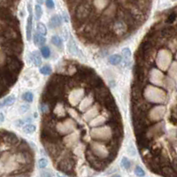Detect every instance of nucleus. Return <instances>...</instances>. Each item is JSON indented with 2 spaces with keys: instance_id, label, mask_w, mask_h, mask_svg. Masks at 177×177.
<instances>
[{
  "instance_id": "f257e3e1",
  "label": "nucleus",
  "mask_w": 177,
  "mask_h": 177,
  "mask_svg": "<svg viewBox=\"0 0 177 177\" xmlns=\"http://www.w3.org/2000/svg\"><path fill=\"white\" fill-rule=\"evenodd\" d=\"M75 166V160L70 154L65 155L63 158H60L59 161L57 164V168L64 174L71 175L74 171V167Z\"/></svg>"
},
{
  "instance_id": "f03ea898",
  "label": "nucleus",
  "mask_w": 177,
  "mask_h": 177,
  "mask_svg": "<svg viewBox=\"0 0 177 177\" xmlns=\"http://www.w3.org/2000/svg\"><path fill=\"white\" fill-rule=\"evenodd\" d=\"M144 96L150 102H163L165 93L158 88L148 86L144 90Z\"/></svg>"
},
{
  "instance_id": "7ed1b4c3",
  "label": "nucleus",
  "mask_w": 177,
  "mask_h": 177,
  "mask_svg": "<svg viewBox=\"0 0 177 177\" xmlns=\"http://www.w3.org/2000/svg\"><path fill=\"white\" fill-rule=\"evenodd\" d=\"M86 159L90 165L94 167L96 170H103L109 164V161H107L106 159H99L90 149L86 152Z\"/></svg>"
},
{
  "instance_id": "20e7f679",
  "label": "nucleus",
  "mask_w": 177,
  "mask_h": 177,
  "mask_svg": "<svg viewBox=\"0 0 177 177\" xmlns=\"http://www.w3.org/2000/svg\"><path fill=\"white\" fill-rule=\"evenodd\" d=\"M91 10H92L91 5L88 2H82L81 4L78 5V6L75 9L74 12L75 19L78 21H84L90 16V14L91 13Z\"/></svg>"
},
{
  "instance_id": "39448f33",
  "label": "nucleus",
  "mask_w": 177,
  "mask_h": 177,
  "mask_svg": "<svg viewBox=\"0 0 177 177\" xmlns=\"http://www.w3.org/2000/svg\"><path fill=\"white\" fill-rule=\"evenodd\" d=\"M91 136L93 138L97 140H102V141H107L111 139L113 136V129L109 127H105V128H98V129H94L91 131Z\"/></svg>"
},
{
  "instance_id": "423d86ee",
  "label": "nucleus",
  "mask_w": 177,
  "mask_h": 177,
  "mask_svg": "<svg viewBox=\"0 0 177 177\" xmlns=\"http://www.w3.org/2000/svg\"><path fill=\"white\" fill-rule=\"evenodd\" d=\"M90 151L93 152V153L98 157L99 159H108V156H109V150L108 148H106V146L104 143H93L90 145ZM108 161V160H107ZM110 163V162H109Z\"/></svg>"
},
{
  "instance_id": "0eeeda50",
  "label": "nucleus",
  "mask_w": 177,
  "mask_h": 177,
  "mask_svg": "<svg viewBox=\"0 0 177 177\" xmlns=\"http://www.w3.org/2000/svg\"><path fill=\"white\" fill-rule=\"evenodd\" d=\"M22 61L17 57H8L6 61V67L10 73L17 75L22 68Z\"/></svg>"
},
{
  "instance_id": "6e6552de",
  "label": "nucleus",
  "mask_w": 177,
  "mask_h": 177,
  "mask_svg": "<svg viewBox=\"0 0 177 177\" xmlns=\"http://www.w3.org/2000/svg\"><path fill=\"white\" fill-rule=\"evenodd\" d=\"M113 35H115L117 38L122 37L126 35L129 29V26L125 23V21L121 19H119L117 21H115L113 26Z\"/></svg>"
},
{
  "instance_id": "1a4fd4ad",
  "label": "nucleus",
  "mask_w": 177,
  "mask_h": 177,
  "mask_svg": "<svg viewBox=\"0 0 177 177\" xmlns=\"http://www.w3.org/2000/svg\"><path fill=\"white\" fill-rule=\"evenodd\" d=\"M75 128V124L74 122V120L72 119H67V120L63 121V122H59V124L56 127V132L59 135H65L71 132L72 130Z\"/></svg>"
},
{
  "instance_id": "9d476101",
  "label": "nucleus",
  "mask_w": 177,
  "mask_h": 177,
  "mask_svg": "<svg viewBox=\"0 0 177 177\" xmlns=\"http://www.w3.org/2000/svg\"><path fill=\"white\" fill-rule=\"evenodd\" d=\"M28 12L29 16L27 20V26H26V35H27V40L30 41L32 37V26H33V15H32V9L31 5H28Z\"/></svg>"
},
{
  "instance_id": "9b49d317",
  "label": "nucleus",
  "mask_w": 177,
  "mask_h": 177,
  "mask_svg": "<svg viewBox=\"0 0 177 177\" xmlns=\"http://www.w3.org/2000/svg\"><path fill=\"white\" fill-rule=\"evenodd\" d=\"M83 93H84V91H83V89H74L72 91L70 97H69V100L71 101V103L74 105H76L79 102V100L81 99V97L83 96Z\"/></svg>"
},
{
  "instance_id": "f8f14e48",
  "label": "nucleus",
  "mask_w": 177,
  "mask_h": 177,
  "mask_svg": "<svg viewBox=\"0 0 177 177\" xmlns=\"http://www.w3.org/2000/svg\"><path fill=\"white\" fill-rule=\"evenodd\" d=\"M67 50L69 51V53L72 54L73 56H76V57H80L82 56L81 51L78 49L76 44L74 43V41L73 39H70V41L67 44Z\"/></svg>"
},
{
  "instance_id": "ddd939ff",
  "label": "nucleus",
  "mask_w": 177,
  "mask_h": 177,
  "mask_svg": "<svg viewBox=\"0 0 177 177\" xmlns=\"http://www.w3.org/2000/svg\"><path fill=\"white\" fill-rule=\"evenodd\" d=\"M160 174L165 177H177V173L170 166H163L160 169Z\"/></svg>"
},
{
  "instance_id": "4468645a",
  "label": "nucleus",
  "mask_w": 177,
  "mask_h": 177,
  "mask_svg": "<svg viewBox=\"0 0 177 177\" xmlns=\"http://www.w3.org/2000/svg\"><path fill=\"white\" fill-rule=\"evenodd\" d=\"M29 57H30V61L33 62L34 65L36 66V67H39V66L42 64L41 55H40V53H39L37 51H35L34 52L30 53V54H29Z\"/></svg>"
},
{
  "instance_id": "2eb2a0df",
  "label": "nucleus",
  "mask_w": 177,
  "mask_h": 177,
  "mask_svg": "<svg viewBox=\"0 0 177 177\" xmlns=\"http://www.w3.org/2000/svg\"><path fill=\"white\" fill-rule=\"evenodd\" d=\"M78 140H79L78 134H72L70 136H67V138H64V143L68 147H70V146H73V144L76 143Z\"/></svg>"
},
{
  "instance_id": "dca6fc26",
  "label": "nucleus",
  "mask_w": 177,
  "mask_h": 177,
  "mask_svg": "<svg viewBox=\"0 0 177 177\" xmlns=\"http://www.w3.org/2000/svg\"><path fill=\"white\" fill-rule=\"evenodd\" d=\"M61 23H62V20H61L60 16H59V15H54V16H52L51 18L50 22H49V26L51 28H56L59 27L61 25Z\"/></svg>"
},
{
  "instance_id": "f3484780",
  "label": "nucleus",
  "mask_w": 177,
  "mask_h": 177,
  "mask_svg": "<svg viewBox=\"0 0 177 177\" xmlns=\"http://www.w3.org/2000/svg\"><path fill=\"white\" fill-rule=\"evenodd\" d=\"M33 41H34L35 45H36V46H43V45L45 44L46 39H45V37H44V35H40V34H38V33L36 32L35 35H34Z\"/></svg>"
},
{
  "instance_id": "a211bd4d",
  "label": "nucleus",
  "mask_w": 177,
  "mask_h": 177,
  "mask_svg": "<svg viewBox=\"0 0 177 177\" xmlns=\"http://www.w3.org/2000/svg\"><path fill=\"white\" fill-rule=\"evenodd\" d=\"M98 112H99V108L97 106H95V107H92L86 114L85 116V120L87 121H90L92 119H94V117H96L97 115H98Z\"/></svg>"
},
{
  "instance_id": "6ab92c4d",
  "label": "nucleus",
  "mask_w": 177,
  "mask_h": 177,
  "mask_svg": "<svg viewBox=\"0 0 177 177\" xmlns=\"http://www.w3.org/2000/svg\"><path fill=\"white\" fill-rule=\"evenodd\" d=\"M15 102V97L13 96H9L6 98H5L4 100L0 101V108L4 107V106H11L14 104Z\"/></svg>"
},
{
  "instance_id": "aec40b11",
  "label": "nucleus",
  "mask_w": 177,
  "mask_h": 177,
  "mask_svg": "<svg viewBox=\"0 0 177 177\" xmlns=\"http://www.w3.org/2000/svg\"><path fill=\"white\" fill-rule=\"evenodd\" d=\"M16 148H17L18 152H28V151H31L28 143L26 141H24V140H21V139L20 143L18 144V146Z\"/></svg>"
},
{
  "instance_id": "412c9836",
  "label": "nucleus",
  "mask_w": 177,
  "mask_h": 177,
  "mask_svg": "<svg viewBox=\"0 0 177 177\" xmlns=\"http://www.w3.org/2000/svg\"><path fill=\"white\" fill-rule=\"evenodd\" d=\"M51 43L52 44H54V46H56L59 49H62L63 48V41L61 39V37H59V35H53L51 37Z\"/></svg>"
},
{
  "instance_id": "4be33fe9",
  "label": "nucleus",
  "mask_w": 177,
  "mask_h": 177,
  "mask_svg": "<svg viewBox=\"0 0 177 177\" xmlns=\"http://www.w3.org/2000/svg\"><path fill=\"white\" fill-rule=\"evenodd\" d=\"M121 56L120 55H119V54H113V55H112V56H110L109 58H108V61H109V63L110 64H112V65H118L120 64V62H121Z\"/></svg>"
},
{
  "instance_id": "5701e85b",
  "label": "nucleus",
  "mask_w": 177,
  "mask_h": 177,
  "mask_svg": "<svg viewBox=\"0 0 177 177\" xmlns=\"http://www.w3.org/2000/svg\"><path fill=\"white\" fill-rule=\"evenodd\" d=\"M36 32L40 35L45 36L47 35V28H46L45 25L43 24L42 22H38L36 24Z\"/></svg>"
},
{
  "instance_id": "b1692460",
  "label": "nucleus",
  "mask_w": 177,
  "mask_h": 177,
  "mask_svg": "<svg viewBox=\"0 0 177 177\" xmlns=\"http://www.w3.org/2000/svg\"><path fill=\"white\" fill-rule=\"evenodd\" d=\"M130 56H131V52H130L129 48H124L122 50V58L124 59L126 63H129Z\"/></svg>"
},
{
  "instance_id": "393cba45",
  "label": "nucleus",
  "mask_w": 177,
  "mask_h": 177,
  "mask_svg": "<svg viewBox=\"0 0 177 177\" xmlns=\"http://www.w3.org/2000/svg\"><path fill=\"white\" fill-rule=\"evenodd\" d=\"M35 129H36V128L33 124H28L23 127V132L26 134H32L35 132Z\"/></svg>"
},
{
  "instance_id": "a878e982",
  "label": "nucleus",
  "mask_w": 177,
  "mask_h": 177,
  "mask_svg": "<svg viewBox=\"0 0 177 177\" xmlns=\"http://www.w3.org/2000/svg\"><path fill=\"white\" fill-rule=\"evenodd\" d=\"M6 61H7L6 54L4 51H0V68L6 66Z\"/></svg>"
},
{
  "instance_id": "bb28decb",
  "label": "nucleus",
  "mask_w": 177,
  "mask_h": 177,
  "mask_svg": "<svg viewBox=\"0 0 177 177\" xmlns=\"http://www.w3.org/2000/svg\"><path fill=\"white\" fill-rule=\"evenodd\" d=\"M41 54L44 59H48L51 56V50L48 46H43L41 48Z\"/></svg>"
},
{
  "instance_id": "cd10ccee",
  "label": "nucleus",
  "mask_w": 177,
  "mask_h": 177,
  "mask_svg": "<svg viewBox=\"0 0 177 177\" xmlns=\"http://www.w3.org/2000/svg\"><path fill=\"white\" fill-rule=\"evenodd\" d=\"M35 14L36 20H40L43 15V9L40 5H36L35 6Z\"/></svg>"
},
{
  "instance_id": "c85d7f7f",
  "label": "nucleus",
  "mask_w": 177,
  "mask_h": 177,
  "mask_svg": "<svg viewBox=\"0 0 177 177\" xmlns=\"http://www.w3.org/2000/svg\"><path fill=\"white\" fill-rule=\"evenodd\" d=\"M22 99H23L24 101H26V102L31 103L33 101V99H34V96L32 94V92L28 91V92H25L22 95Z\"/></svg>"
},
{
  "instance_id": "c756f323",
  "label": "nucleus",
  "mask_w": 177,
  "mask_h": 177,
  "mask_svg": "<svg viewBox=\"0 0 177 177\" xmlns=\"http://www.w3.org/2000/svg\"><path fill=\"white\" fill-rule=\"evenodd\" d=\"M120 164H121V166L123 168H125V169H129L130 167H131V162L125 157L122 158V159L120 161Z\"/></svg>"
},
{
  "instance_id": "7c9ffc66",
  "label": "nucleus",
  "mask_w": 177,
  "mask_h": 177,
  "mask_svg": "<svg viewBox=\"0 0 177 177\" xmlns=\"http://www.w3.org/2000/svg\"><path fill=\"white\" fill-rule=\"evenodd\" d=\"M40 73L42 74H44V75H49V74H51V67H50V66H44V67H43L41 69H40Z\"/></svg>"
},
{
  "instance_id": "2f4dec72",
  "label": "nucleus",
  "mask_w": 177,
  "mask_h": 177,
  "mask_svg": "<svg viewBox=\"0 0 177 177\" xmlns=\"http://www.w3.org/2000/svg\"><path fill=\"white\" fill-rule=\"evenodd\" d=\"M177 18V13L176 12H172L168 15L167 19H166V23L167 24H172L173 22H175V21L176 20Z\"/></svg>"
},
{
  "instance_id": "473e14b6",
  "label": "nucleus",
  "mask_w": 177,
  "mask_h": 177,
  "mask_svg": "<svg viewBox=\"0 0 177 177\" xmlns=\"http://www.w3.org/2000/svg\"><path fill=\"white\" fill-rule=\"evenodd\" d=\"M135 174H136V176L138 177H143L144 175H145L143 169L142 168L141 166H136V168H135Z\"/></svg>"
},
{
  "instance_id": "72a5a7b5",
  "label": "nucleus",
  "mask_w": 177,
  "mask_h": 177,
  "mask_svg": "<svg viewBox=\"0 0 177 177\" xmlns=\"http://www.w3.org/2000/svg\"><path fill=\"white\" fill-rule=\"evenodd\" d=\"M48 165V160L46 159H44V158H43V159H40L39 160H38V166L40 167V168H45Z\"/></svg>"
},
{
  "instance_id": "f704fd0d",
  "label": "nucleus",
  "mask_w": 177,
  "mask_h": 177,
  "mask_svg": "<svg viewBox=\"0 0 177 177\" xmlns=\"http://www.w3.org/2000/svg\"><path fill=\"white\" fill-rule=\"evenodd\" d=\"M45 5L49 9H54L55 7V4L53 0H45Z\"/></svg>"
},
{
  "instance_id": "c9c22d12",
  "label": "nucleus",
  "mask_w": 177,
  "mask_h": 177,
  "mask_svg": "<svg viewBox=\"0 0 177 177\" xmlns=\"http://www.w3.org/2000/svg\"><path fill=\"white\" fill-rule=\"evenodd\" d=\"M128 153L129 154L130 156H135L136 155V149L134 148V146L132 144H130L128 147Z\"/></svg>"
},
{
  "instance_id": "e433bc0d",
  "label": "nucleus",
  "mask_w": 177,
  "mask_h": 177,
  "mask_svg": "<svg viewBox=\"0 0 177 177\" xmlns=\"http://www.w3.org/2000/svg\"><path fill=\"white\" fill-rule=\"evenodd\" d=\"M8 177H29L28 173H21V174H16V175H11Z\"/></svg>"
},
{
  "instance_id": "4c0bfd02",
  "label": "nucleus",
  "mask_w": 177,
  "mask_h": 177,
  "mask_svg": "<svg viewBox=\"0 0 177 177\" xmlns=\"http://www.w3.org/2000/svg\"><path fill=\"white\" fill-rule=\"evenodd\" d=\"M28 109H29V106H27V105H23V106H21V108H20V113H25L26 112L28 111Z\"/></svg>"
},
{
  "instance_id": "58836bf2",
  "label": "nucleus",
  "mask_w": 177,
  "mask_h": 177,
  "mask_svg": "<svg viewBox=\"0 0 177 177\" xmlns=\"http://www.w3.org/2000/svg\"><path fill=\"white\" fill-rule=\"evenodd\" d=\"M40 177H52V175H51V173L49 172V171H44V172L41 173Z\"/></svg>"
},
{
  "instance_id": "ea45409f",
  "label": "nucleus",
  "mask_w": 177,
  "mask_h": 177,
  "mask_svg": "<svg viewBox=\"0 0 177 177\" xmlns=\"http://www.w3.org/2000/svg\"><path fill=\"white\" fill-rule=\"evenodd\" d=\"M8 5V1L7 0H0V6L2 7H5Z\"/></svg>"
},
{
  "instance_id": "a19ab883",
  "label": "nucleus",
  "mask_w": 177,
  "mask_h": 177,
  "mask_svg": "<svg viewBox=\"0 0 177 177\" xmlns=\"http://www.w3.org/2000/svg\"><path fill=\"white\" fill-rule=\"evenodd\" d=\"M24 124V120H17L16 122H15V125L17 126V127H21V126H22Z\"/></svg>"
},
{
  "instance_id": "79ce46f5",
  "label": "nucleus",
  "mask_w": 177,
  "mask_h": 177,
  "mask_svg": "<svg viewBox=\"0 0 177 177\" xmlns=\"http://www.w3.org/2000/svg\"><path fill=\"white\" fill-rule=\"evenodd\" d=\"M5 120V116L2 113H0V122H3Z\"/></svg>"
},
{
  "instance_id": "37998d69",
  "label": "nucleus",
  "mask_w": 177,
  "mask_h": 177,
  "mask_svg": "<svg viewBox=\"0 0 177 177\" xmlns=\"http://www.w3.org/2000/svg\"><path fill=\"white\" fill-rule=\"evenodd\" d=\"M37 2H38V4H39V5H41V4H43V3H44V1H43V0H37Z\"/></svg>"
},
{
  "instance_id": "c03bdc74",
  "label": "nucleus",
  "mask_w": 177,
  "mask_h": 177,
  "mask_svg": "<svg viewBox=\"0 0 177 177\" xmlns=\"http://www.w3.org/2000/svg\"><path fill=\"white\" fill-rule=\"evenodd\" d=\"M112 177H121L120 175H113Z\"/></svg>"
}]
</instances>
